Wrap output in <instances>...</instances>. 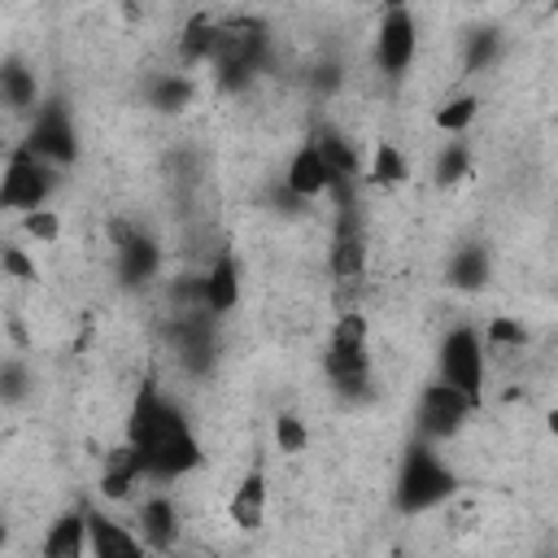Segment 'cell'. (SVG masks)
I'll return each instance as SVG.
<instances>
[{"label":"cell","mask_w":558,"mask_h":558,"mask_svg":"<svg viewBox=\"0 0 558 558\" xmlns=\"http://www.w3.org/2000/svg\"><path fill=\"white\" fill-rule=\"evenodd\" d=\"M161 336H166V349L183 375L209 379L218 371L222 336H218V318H209L205 310H170L161 318Z\"/></svg>","instance_id":"obj_5"},{"label":"cell","mask_w":558,"mask_h":558,"mask_svg":"<svg viewBox=\"0 0 558 558\" xmlns=\"http://www.w3.org/2000/svg\"><path fill=\"white\" fill-rule=\"evenodd\" d=\"M493 248L484 244V240H466V244H458L453 253H449V262H445V283L453 288V292H484L488 283H493Z\"/></svg>","instance_id":"obj_21"},{"label":"cell","mask_w":558,"mask_h":558,"mask_svg":"<svg viewBox=\"0 0 558 558\" xmlns=\"http://www.w3.org/2000/svg\"><path fill=\"white\" fill-rule=\"evenodd\" d=\"M39 558H87V514L83 501L65 506L48 519L44 536H39Z\"/></svg>","instance_id":"obj_22"},{"label":"cell","mask_w":558,"mask_h":558,"mask_svg":"<svg viewBox=\"0 0 558 558\" xmlns=\"http://www.w3.org/2000/svg\"><path fill=\"white\" fill-rule=\"evenodd\" d=\"M140 480H144V471H140V462H135V453L126 445L105 453V466H100V497L105 501H126Z\"/></svg>","instance_id":"obj_26"},{"label":"cell","mask_w":558,"mask_h":558,"mask_svg":"<svg viewBox=\"0 0 558 558\" xmlns=\"http://www.w3.org/2000/svg\"><path fill=\"white\" fill-rule=\"evenodd\" d=\"M196 74H187V70H179V65H170V70H148L144 78H140V100H144V109H153V113H166V118H174V113H187L192 105H196Z\"/></svg>","instance_id":"obj_18"},{"label":"cell","mask_w":558,"mask_h":558,"mask_svg":"<svg viewBox=\"0 0 558 558\" xmlns=\"http://www.w3.org/2000/svg\"><path fill=\"white\" fill-rule=\"evenodd\" d=\"M4 549H9V523L0 519V554H4Z\"/></svg>","instance_id":"obj_36"},{"label":"cell","mask_w":558,"mask_h":558,"mask_svg":"<svg viewBox=\"0 0 558 558\" xmlns=\"http://www.w3.org/2000/svg\"><path fill=\"white\" fill-rule=\"evenodd\" d=\"M270 510V475H266V453H253V462L244 466V475L235 480L231 497H227V519L240 532H262Z\"/></svg>","instance_id":"obj_15"},{"label":"cell","mask_w":558,"mask_h":558,"mask_svg":"<svg viewBox=\"0 0 558 558\" xmlns=\"http://www.w3.org/2000/svg\"><path fill=\"white\" fill-rule=\"evenodd\" d=\"M22 144L44 161V166H52V170H74L78 161H83V135H78V122H74V109H70V100L65 96H44L39 105H35V113H31V122H26V135H22Z\"/></svg>","instance_id":"obj_4"},{"label":"cell","mask_w":558,"mask_h":558,"mask_svg":"<svg viewBox=\"0 0 558 558\" xmlns=\"http://www.w3.org/2000/svg\"><path fill=\"white\" fill-rule=\"evenodd\" d=\"M0 275L4 279H17V283H35L39 279V266H35V257L22 244H0Z\"/></svg>","instance_id":"obj_34"},{"label":"cell","mask_w":558,"mask_h":558,"mask_svg":"<svg viewBox=\"0 0 558 558\" xmlns=\"http://www.w3.org/2000/svg\"><path fill=\"white\" fill-rule=\"evenodd\" d=\"M240 296H244V266H240L235 248L222 244V248L205 262V270L196 275V301H201V310H205L209 318L222 323L227 314L240 310Z\"/></svg>","instance_id":"obj_11"},{"label":"cell","mask_w":558,"mask_h":558,"mask_svg":"<svg viewBox=\"0 0 558 558\" xmlns=\"http://www.w3.org/2000/svg\"><path fill=\"white\" fill-rule=\"evenodd\" d=\"M340 78H344V74H340L336 61H318V65H310V87H314V92H336Z\"/></svg>","instance_id":"obj_35"},{"label":"cell","mask_w":558,"mask_h":558,"mask_svg":"<svg viewBox=\"0 0 558 558\" xmlns=\"http://www.w3.org/2000/svg\"><path fill=\"white\" fill-rule=\"evenodd\" d=\"M44 100L39 74L22 52H4L0 57V109L9 113H35V105Z\"/></svg>","instance_id":"obj_20"},{"label":"cell","mask_w":558,"mask_h":558,"mask_svg":"<svg viewBox=\"0 0 558 558\" xmlns=\"http://www.w3.org/2000/svg\"><path fill=\"white\" fill-rule=\"evenodd\" d=\"M414 57H418V17H414L410 4L392 0V4H384L379 17H375V31H371V61H375V70H379L384 78L397 83V78L410 74Z\"/></svg>","instance_id":"obj_8"},{"label":"cell","mask_w":558,"mask_h":558,"mask_svg":"<svg viewBox=\"0 0 558 558\" xmlns=\"http://www.w3.org/2000/svg\"><path fill=\"white\" fill-rule=\"evenodd\" d=\"M83 514H87V558H153L144 541L131 532V523L105 514L92 501H83Z\"/></svg>","instance_id":"obj_17"},{"label":"cell","mask_w":558,"mask_h":558,"mask_svg":"<svg viewBox=\"0 0 558 558\" xmlns=\"http://www.w3.org/2000/svg\"><path fill=\"white\" fill-rule=\"evenodd\" d=\"M35 397V371L26 357H0V410H17Z\"/></svg>","instance_id":"obj_29"},{"label":"cell","mask_w":558,"mask_h":558,"mask_svg":"<svg viewBox=\"0 0 558 558\" xmlns=\"http://www.w3.org/2000/svg\"><path fill=\"white\" fill-rule=\"evenodd\" d=\"M109 244H113V275H118V283L126 292L148 288L166 266V253H161L157 235L135 227V222H113L109 227Z\"/></svg>","instance_id":"obj_10"},{"label":"cell","mask_w":558,"mask_h":558,"mask_svg":"<svg viewBox=\"0 0 558 558\" xmlns=\"http://www.w3.org/2000/svg\"><path fill=\"white\" fill-rule=\"evenodd\" d=\"M327 349H371V323H366V314L362 310H344L331 323Z\"/></svg>","instance_id":"obj_30"},{"label":"cell","mask_w":558,"mask_h":558,"mask_svg":"<svg viewBox=\"0 0 558 558\" xmlns=\"http://www.w3.org/2000/svg\"><path fill=\"white\" fill-rule=\"evenodd\" d=\"M270 436H275V449H279V453H288V458H296V453H305V449H310V427H305L292 410H279V414H275Z\"/></svg>","instance_id":"obj_32"},{"label":"cell","mask_w":558,"mask_h":558,"mask_svg":"<svg viewBox=\"0 0 558 558\" xmlns=\"http://www.w3.org/2000/svg\"><path fill=\"white\" fill-rule=\"evenodd\" d=\"M480 118V96L475 92H453L449 100H440L436 105V113H432V126L445 135V140H458V135H466L471 131V122Z\"/></svg>","instance_id":"obj_27"},{"label":"cell","mask_w":558,"mask_h":558,"mask_svg":"<svg viewBox=\"0 0 558 558\" xmlns=\"http://www.w3.org/2000/svg\"><path fill=\"white\" fill-rule=\"evenodd\" d=\"M506 57V35L497 26H471L462 35V74H488Z\"/></svg>","instance_id":"obj_25"},{"label":"cell","mask_w":558,"mask_h":558,"mask_svg":"<svg viewBox=\"0 0 558 558\" xmlns=\"http://www.w3.org/2000/svg\"><path fill=\"white\" fill-rule=\"evenodd\" d=\"M480 340H484V353L488 349H523L532 340V331L519 318H510V314H493L488 327L480 331Z\"/></svg>","instance_id":"obj_31"},{"label":"cell","mask_w":558,"mask_h":558,"mask_svg":"<svg viewBox=\"0 0 558 558\" xmlns=\"http://www.w3.org/2000/svg\"><path fill=\"white\" fill-rule=\"evenodd\" d=\"M279 183H283V192H292L301 205H314L318 196L331 192V174H327V166H323V157H318V148H314L310 135L288 153Z\"/></svg>","instance_id":"obj_19"},{"label":"cell","mask_w":558,"mask_h":558,"mask_svg":"<svg viewBox=\"0 0 558 558\" xmlns=\"http://www.w3.org/2000/svg\"><path fill=\"white\" fill-rule=\"evenodd\" d=\"M310 140H314V148H318V157H323V166L331 174L336 205H353V187L362 183V153L349 140V131H340L336 122H314Z\"/></svg>","instance_id":"obj_12"},{"label":"cell","mask_w":558,"mask_h":558,"mask_svg":"<svg viewBox=\"0 0 558 558\" xmlns=\"http://www.w3.org/2000/svg\"><path fill=\"white\" fill-rule=\"evenodd\" d=\"M541 558H549V554H541Z\"/></svg>","instance_id":"obj_37"},{"label":"cell","mask_w":558,"mask_h":558,"mask_svg":"<svg viewBox=\"0 0 558 558\" xmlns=\"http://www.w3.org/2000/svg\"><path fill=\"white\" fill-rule=\"evenodd\" d=\"M122 445L135 453L148 484L187 480L205 462V449H201V436H196L187 410L174 397H166L161 384H153V379H144L131 397Z\"/></svg>","instance_id":"obj_1"},{"label":"cell","mask_w":558,"mask_h":558,"mask_svg":"<svg viewBox=\"0 0 558 558\" xmlns=\"http://www.w3.org/2000/svg\"><path fill=\"white\" fill-rule=\"evenodd\" d=\"M179 70H196V65H209L214 57V44H218V17L209 13H192L179 31Z\"/></svg>","instance_id":"obj_24"},{"label":"cell","mask_w":558,"mask_h":558,"mask_svg":"<svg viewBox=\"0 0 558 558\" xmlns=\"http://www.w3.org/2000/svg\"><path fill=\"white\" fill-rule=\"evenodd\" d=\"M436 379L484 405V379H488V353L475 323H453L436 344Z\"/></svg>","instance_id":"obj_6"},{"label":"cell","mask_w":558,"mask_h":558,"mask_svg":"<svg viewBox=\"0 0 558 558\" xmlns=\"http://www.w3.org/2000/svg\"><path fill=\"white\" fill-rule=\"evenodd\" d=\"M131 532L144 541V549H148L153 558H166V554H174V545H179V532H183L174 497H170V493H148V497L135 506V523H131Z\"/></svg>","instance_id":"obj_16"},{"label":"cell","mask_w":558,"mask_h":558,"mask_svg":"<svg viewBox=\"0 0 558 558\" xmlns=\"http://www.w3.org/2000/svg\"><path fill=\"white\" fill-rule=\"evenodd\" d=\"M366 231H362V214L357 201L353 205H336V227H331V244H327V270L336 283H353L366 275Z\"/></svg>","instance_id":"obj_13"},{"label":"cell","mask_w":558,"mask_h":558,"mask_svg":"<svg viewBox=\"0 0 558 558\" xmlns=\"http://www.w3.org/2000/svg\"><path fill=\"white\" fill-rule=\"evenodd\" d=\"M270 57H275V39H270L266 17L244 13V17L218 22V44H214L209 70H214V83L222 92H244L257 74L270 70Z\"/></svg>","instance_id":"obj_3"},{"label":"cell","mask_w":558,"mask_h":558,"mask_svg":"<svg viewBox=\"0 0 558 558\" xmlns=\"http://www.w3.org/2000/svg\"><path fill=\"white\" fill-rule=\"evenodd\" d=\"M410 174H414V170H410V157L401 153L397 140H379V144L371 148V157L362 161V183H366V187L392 192V187H405Z\"/></svg>","instance_id":"obj_23"},{"label":"cell","mask_w":558,"mask_h":558,"mask_svg":"<svg viewBox=\"0 0 558 558\" xmlns=\"http://www.w3.org/2000/svg\"><path fill=\"white\" fill-rule=\"evenodd\" d=\"M458 488H462V475L440 453V445H427V440L410 436L405 449H401V458H397V471H392L388 506L401 519H418V514H432L445 501H453Z\"/></svg>","instance_id":"obj_2"},{"label":"cell","mask_w":558,"mask_h":558,"mask_svg":"<svg viewBox=\"0 0 558 558\" xmlns=\"http://www.w3.org/2000/svg\"><path fill=\"white\" fill-rule=\"evenodd\" d=\"M475 410L480 405L471 397H462L458 388L432 379V384L418 388V401H414V436L427 440V445H445V440H453V436L466 432V423H471Z\"/></svg>","instance_id":"obj_9"},{"label":"cell","mask_w":558,"mask_h":558,"mask_svg":"<svg viewBox=\"0 0 558 558\" xmlns=\"http://www.w3.org/2000/svg\"><path fill=\"white\" fill-rule=\"evenodd\" d=\"M17 222H22V235H31L35 244H57L61 240V214L57 209H31Z\"/></svg>","instance_id":"obj_33"},{"label":"cell","mask_w":558,"mask_h":558,"mask_svg":"<svg viewBox=\"0 0 558 558\" xmlns=\"http://www.w3.org/2000/svg\"><path fill=\"white\" fill-rule=\"evenodd\" d=\"M61 187V170L44 166L22 140L9 148L4 166H0V209H13L17 218L31 209H48V201Z\"/></svg>","instance_id":"obj_7"},{"label":"cell","mask_w":558,"mask_h":558,"mask_svg":"<svg viewBox=\"0 0 558 558\" xmlns=\"http://www.w3.org/2000/svg\"><path fill=\"white\" fill-rule=\"evenodd\" d=\"M323 379L331 384V392L349 405L371 401L375 397V357L371 349H323L318 357Z\"/></svg>","instance_id":"obj_14"},{"label":"cell","mask_w":558,"mask_h":558,"mask_svg":"<svg viewBox=\"0 0 558 558\" xmlns=\"http://www.w3.org/2000/svg\"><path fill=\"white\" fill-rule=\"evenodd\" d=\"M471 166H475V157H471V144L458 135V140H445L440 148H436V157H432V183L436 187H458L466 174H471Z\"/></svg>","instance_id":"obj_28"}]
</instances>
